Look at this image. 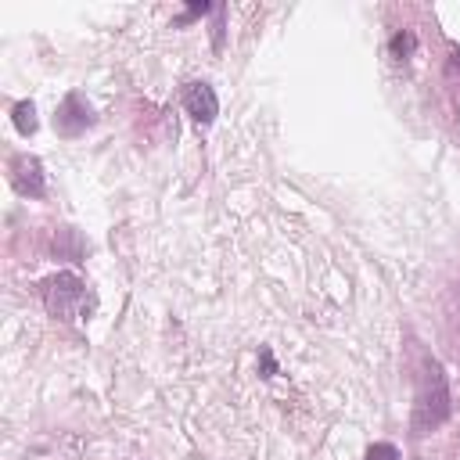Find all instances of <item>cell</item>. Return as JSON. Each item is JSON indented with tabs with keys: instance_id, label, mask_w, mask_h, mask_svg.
Returning <instances> with one entry per match:
<instances>
[{
	"instance_id": "obj_1",
	"label": "cell",
	"mask_w": 460,
	"mask_h": 460,
	"mask_svg": "<svg viewBox=\"0 0 460 460\" xmlns=\"http://www.w3.org/2000/svg\"><path fill=\"white\" fill-rule=\"evenodd\" d=\"M453 413V395H449V377L435 356L420 359L417 370V388H413V413H410V431L413 435H431L438 431Z\"/></svg>"
},
{
	"instance_id": "obj_2",
	"label": "cell",
	"mask_w": 460,
	"mask_h": 460,
	"mask_svg": "<svg viewBox=\"0 0 460 460\" xmlns=\"http://www.w3.org/2000/svg\"><path fill=\"white\" fill-rule=\"evenodd\" d=\"M43 302L61 320H83L86 313V284L75 273H54L43 280Z\"/></svg>"
},
{
	"instance_id": "obj_3",
	"label": "cell",
	"mask_w": 460,
	"mask_h": 460,
	"mask_svg": "<svg viewBox=\"0 0 460 460\" xmlns=\"http://www.w3.org/2000/svg\"><path fill=\"white\" fill-rule=\"evenodd\" d=\"M93 108H90V101L79 93V90H72V93H65V101L58 104V115H54V129H58V137H65V140H75L79 133H86L90 126H93Z\"/></svg>"
},
{
	"instance_id": "obj_4",
	"label": "cell",
	"mask_w": 460,
	"mask_h": 460,
	"mask_svg": "<svg viewBox=\"0 0 460 460\" xmlns=\"http://www.w3.org/2000/svg\"><path fill=\"white\" fill-rule=\"evenodd\" d=\"M7 176H11V187L25 198H43L47 194V176H43V162L29 151H18L11 155L7 162Z\"/></svg>"
},
{
	"instance_id": "obj_5",
	"label": "cell",
	"mask_w": 460,
	"mask_h": 460,
	"mask_svg": "<svg viewBox=\"0 0 460 460\" xmlns=\"http://www.w3.org/2000/svg\"><path fill=\"white\" fill-rule=\"evenodd\" d=\"M183 108L198 126H208L219 115V97L208 83H187L183 86Z\"/></svg>"
},
{
	"instance_id": "obj_6",
	"label": "cell",
	"mask_w": 460,
	"mask_h": 460,
	"mask_svg": "<svg viewBox=\"0 0 460 460\" xmlns=\"http://www.w3.org/2000/svg\"><path fill=\"white\" fill-rule=\"evenodd\" d=\"M11 122H14V129H18L22 137H32V133L40 129V119H36V104H32V101H18V104L11 108Z\"/></svg>"
},
{
	"instance_id": "obj_7",
	"label": "cell",
	"mask_w": 460,
	"mask_h": 460,
	"mask_svg": "<svg viewBox=\"0 0 460 460\" xmlns=\"http://www.w3.org/2000/svg\"><path fill=\"white\" fill-rule=\"evenodd\" d=\"M417 47V40H413V32H395L392 36V54L399 58V61H406V54Z\"/></svg>"
},
{
	"instance_id": "obj_8",
	"label": "cell",
	"mask_w": 460,
	"mask_h": 460,
	"mask_svg": "<svg viewBox=\"0 0 460 460\" xmlns=\"http://www.w3.org/2000/svg\"><path fill=\"white\" fill-rule=\"evenodd\" d=\"M367 460H399V449L392 442H374L367 449Z\"/></svg>"
},
{
	"instance_id": "obj_9",
	"label": "cell",
	"mask_w": 460,
	"mask_h": 460,
	"mask_svg": "<svg viewBox=\"0 0 460 460\" xmlns=\"http://www.w3.org/2000/svg\"><path fill=\"white\" fill-rule=\"evenodd\" d=\"M223 18H226V7L216 4V25H212V43H216V50L223 47Z\"/></svg>"
},
{
	"instance_id": "obj_10",
	"label": "cell",
	"mask_w": 460,
	"mask_h": 460,
	"mask_svg": "<svg viewBox=\"0 0 460 460\" xmlns=\"http://www.w3.org/2000/svg\"><path fill=\"white\" fill-rule=\"evenodd\" d=\"M208 11H216V7H212V4H190V7H187V14H183L180 22H190V18H201V14H208Z\"/></svg>"
},
{
	"instance_id": "obj_11",
	"label": "cell",
	"mask_w": 460,
	"mask_h": 460,
	"mask_svg": "<svg viewBox=\"0 0 460 460\" xmlns=\"http://www.w3.org/2000/svg\"><path fill=\"white\" fill-rule=\"evenodd\" d=\"M262 370H266L262 377H273V374H277V367H273V356H270V349H262Z\"/></svg>"
},
{
	"instance_id": "obj_12",
	"label": "cell",
	"mask_w": 460,
	"mask_h": 460,
	"mask_svg": "<svg viewBox=\"0 0 460 460\" xmlns=\"http://www.w3.org/2000/svg\"><path fill=\"white\" fill-rule=\"evenodd\" d=\"M413 460H420V456H413Z\"/></svg>"
}]
</instances>
